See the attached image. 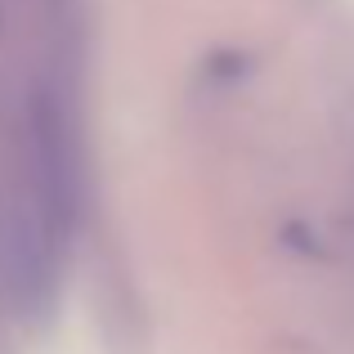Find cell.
I'll return each mask as SVG.
<instances>
[{"label":"cell","instance_id":"1","mask_svg":"<svg viewBox=\"0 0 354 354\" xmlns=\"http://www.w3.org/2000/svg\"><path fill=\"white\" fill-rule=\"evenodd\" d=\"M27 130H32V189L36 202H41V225L50 234L72 225L77 216V144H72V130L63 121V108L54 95H32V108H27Z\"/></svg>","mask_w":354,"mask_h":354}]
</instances>
